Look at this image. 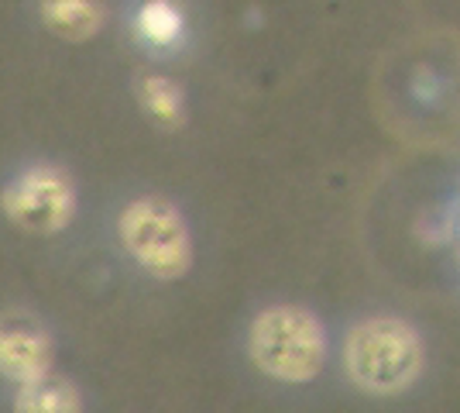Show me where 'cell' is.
I'll return each instance as SVG.
<instances>
[{"label":"cell","mask_w":460,"mask_h":413,"mask_svg":"<svg viewBox=\"0 0 460 413\" xmlns=\"http://www.w3.org/2000/svg\"><path fill=\"white\" fill-rule=\"evenodd\" d=\"M347 369L367 393H399L422 369L420 337L392 317L358 324L347 337Z\"/></svg>","instance_id":"obj_1"},{"label":"cell","mask_w":460,"mask_h":413,"mask_svg":"<svg viewBox=\"0 0 460 413\" xmlns=\"http://www.w3.org/2000/svg\"><path fill=\"white\" fill-rule=\"evenodd\" d=\"M254 365L282 382H306L323 365V328L296 307H271L254 317L248 335Z\"/></svg>","instance_id":"obj_2"},{"label":"cell","mask_w":460,"mask_h":413,"mask_svg":"<svg viewBox=\"0 0 460 413\" xmlns=\"http://www.w3.org/2000/svg\"><path fill=\"white\" fill-rule=\"evenodd\" d=\"M117 235L128 256L158 279H179L192 262L190 228L169 200H131L117 217Z\"/></svg>","instance_id":"obj_3"},{"label":"cell","mask_w":460,"mask_h":413,"mask_svg":"<svg viewBox=\"0 0 460 413\" xmlns=\"http://www.w3.org/2000/svg\"><path fill=\"white\" fill-rule=\"evenodd\" d=\"M4 214L28 235H58L76 217V186L56 166H31L7 183Z\"/></svg>","instance_id":"obj_4"},{"label":"cell","mask_w":460,"mask_h":413,"mask_svg":"<svg viewBox=\"0 0 460 413\" xmlns=\"http://www.w3.org/2000/svg\"><path fill=\"white\" fill-rule=\"evenodd\" d=\"M52 369V337L39 320L24 314L0 317V375L14 382H35Z\"/></svg>","instance_id":"obj_5"},{"label":"cell","mask_w":460,"mask_h":413,"mask_svg":"<svg viewBox=\"0 0 460 413\" xmlns=\"http://www.w3.org/2000/svg\"><path fill=\"white\" fill-rule=\"evenodd\" d=\"M41 18L66 41H86L103 28V7L96 0H41Z\"/></svg>","instance_id":"obj_6"},{"label":"cell","mask_w":460,"mask_h":413,"mask_svg":"<svg viewBox=\"0 0 460 413\" xmlns=\"http://www.w3.org/2000/svg\"><path fill=\"white\" fill-rule=\"evenodd\" d=\"M14 407L24 413H69V410H79V400L66 382H52L45 375V379H35V382H24L21 386Z\"/></svg>","instance_id":"obj_7"},{"label":"cell","mask_w":460,"mask_h":413,"mask_svg":"<svg viewBox=\"0 0 460 413\" xmlns=\"http://www.w3.org/2000/svg\"><path fill=\"white\" fill-rule=\"evenodd\" d=\"M137 31L152 45H172L182 35V14L169 0H148L137 11Z\"/></svg>","instance_id":"obj_8"},{"label":"cell","mask_w":460,"mask_h":413,"mask_svg":"<svg viewBox=\"0 0 460 413\" xmlns=\"http://www.w3.org/2000/svg\"><path fill=\"white\" fill-rule=\"evenodd\" d=\"M141 97H145V107L152 111L155 118L169 121V124L182 118V90L175 86L172 79L148 76L141 83Z\"/></svg>","instance_id":"obj_9"}]
</instances>
